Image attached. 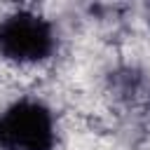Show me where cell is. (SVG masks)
Wrapping results in <instances>:
<instances>
[{
    "label": "cell",
    "mask_w": 150,
    "mask_h": 150,
    "mask_svg": "<svg viewBox=\"0 0 150 150\" xmlns=\"http://www.w3.org/2000/svg\"><path fill=\"white\" fill-rule=\"evenodd\" d=\"M54 138V117L40 101L21 98L0 112L2 150H52Z\"/></svg>",
    "instance_id": "6da1fadb"
},
{
    "label": "cell",
    "mask_w": 150,
    "mask_h": 150,
    "mask_svg": "<svg viewBox=\"0 0 150 150\" xmlns=\"http://www.w3.org/2000/svg\"><path fill=\"white\" fill-rule=\"evenodd\" d=\"M52 23L33 12H16L0 21V54L14 63H38L54 52Z\"/></svg>",
    "instance_id": "7a4b0ae2"
}]
</instances>
